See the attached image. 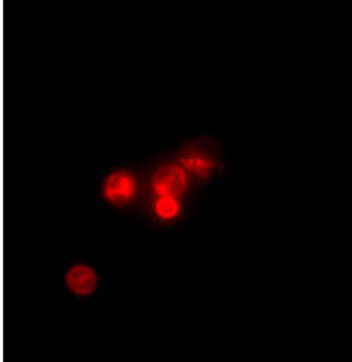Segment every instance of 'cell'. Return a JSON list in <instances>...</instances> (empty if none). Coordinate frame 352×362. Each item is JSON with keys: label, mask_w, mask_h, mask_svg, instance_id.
Listing matches in <instances>:
<instances>
[{"label": "cell", "mask_w": 352, "mask_h": 362, "mask_svg": "<svg viewBox=\"0 0 352 362\" xmlns=\"http://www.w3.org/2000/svg\"><path fill=\"white\" fill-rule=\"evenodd\" d=\"M100 202L112 209H129L142 200L143 180L129 164H113L98 181Z\"/></svg>", "instance_id": "6da1fadb"}, {"label": "cell", "mask_w": 352, "mask_h": 362, "mask_svg": "<svg viewBox=\"0 0 352 362\" xmlns=\"http://www.w3.org/2000/svg\"><path fill=\"white\" fill-rule=\"evenodd\" d=\"M143 180V197L171 194L186 197L194 185V178L188 174L176 156L161 158L142 175ZM142 197V199H143Z\"/></svg>", "instance_id": "7a4b0ae2"}, {"label": "cell", "mask_w": 352, "mask_h": 362, "mask_svg": "<svg viewBox=\"0 0 352 362\" xmlns=\"http://www.w3.org/2000/svg\"><path fill=\"white\" fill-rule=\"evenodd\" d=\"M100 267L93 260L67 259L64 262V288L73 298L87 300L100 290Z\"/></svg>", "instance_id": "3957f363"}, {"label": "cell", "mask_w": 352, "mask_h": 362, "mask_svg": "<svg viewBox=\"0 0 352 362\" xmlns=\"http://www.w3.org/2000/svg\"><path fill=\"white\" fill-rule=\"evenodd\" d=\"M174 156L194 180H210L216 175L219 168V160L212 147L199 139L180 147Z\"/></svg>", "instance_id": "277c9868"}, {"label": "cell", "mask_w": 352, "mask_h": 362, "mask_svg": "<svg viewBox=\"0 0 352 362\" xmlns=\"http://www.w3.org/2000/svg\"><path fill=\"white\" fill-rule=\"evenodd\" d=\"M147 206V214L157 225L171 226L178 223L186 214V200L182 195L159 194L143 197Z\"/></svg>", "instance_id": "5b68a950"}]
</instances>
